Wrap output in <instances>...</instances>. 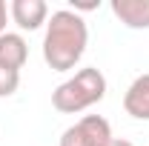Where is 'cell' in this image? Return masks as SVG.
I'll use <instances>...</instances> for the list:
<instances>
[{
    "mask_svg": "<svg viewBox=\"0 0 149 146\" xmlns=\"http://www.w3.org/2000/svg\"><path fill=\"white\" fill-rule=\"evenodd\" d=\"M106 97V77L100 69L86 66V69H77L74 77L63 80L55 92H52V106L63 115H80L89 106L100 103Z\"/></svg>",
    "mask_w": 149,
    "mask_h": 146,
    "instance_id": "2",
    "label": "cell"
},
{
    "mask_svg": "<svg viewBox=\"0 0 149 146\" xmlns=\"http://www.w3.org/2000/svg\"><path fill=\"white\" fill-rule=\"evenodd\" d=\"M9 17L15 20L23 32H35L40 26H46L49 6H46V0H12L9 3Z\"/></svg>",
    "mask_w": 149,
    "mask_h": 146,
    "instance_id": "4",
    "label": "cell"
},
{
    "mask_svg": "<svg viewBox=\"0 0 149 146\" xmlns=\"http://www.w3.org/2000/svg\"><path fill=\"white\" fill-rule=\"evenodd\" d=\"M106 146H135V143H132V140H123V138H112Z\"/></svg>",
    "mask_w": 149,
    "mask_h": 146,
    "instance_id": "11",
    "label": "cell"
},
{
    "mask_svg": "<svg viewBox=\"0 0 149 146\" xmlns=\"http://www.w3.org/2000/svg\"><path fill=\"white\" fill-rule=\"evenodd\" d=\"M6 20H9V6H6V0H0V35L6 32Z\"/></svg>",
    "mask_w": 149,
    "mask_h": 146,
    "instance_id": "10",
    "label": "cell"
},
{
    "mask_svg": "<svg viewBox=\"0 0 149 146\" xmlns=\"http://www.w3.org/2000/svg\"><path fill=\"white\" fill-rule=\"evenodd\" d=\"M17 86H20V72L0 66V97H12L17 92Z\"/></svg>",
    "mask_w": 149,
    "mask_h": 146,
    "instance_id": "8",
    "label": "cell"
},
{
    "mask_svg": "<svg viewBox=\"0 0 149 146\" xmlns=\"http://www.w3.org/2000/svg\"><path fill=\"white\" fill-rule=\"evenodd\" d=\"M97 6H100L97 0H72V12H92Z\"/></svg>",
    "mask_w": 149,
    "mask_h": 146,
    "instance_id": "9",
    "label": "cell"
},
{
    "mask_svg": "<svg viewBox=\"0 0 149 146\" xmlns=\"http://www.w3.org/2000/svg\"><path fill=\"white\" fill-rule=\"evenodd\" d=\"M29 60V43L17 32H3L0 35V66L20 72Z\"/></svg>",
    "mask_w": 149,
    "mask_h": 146,
    "instance_id": "5",
    "label": "cell"
},
{
    "mask_svg": "<svg viewBox=\"0 0 149 146\" xmlns=\"http://www.w3.org/2000/svg\"><path fill=\"white\" fill-rule=\"evenodd\" d=\"M112 140V126L100 115H83L74 126L63 129L60 146H106Z\"/></svg>",
    "mask_w": 149,
    "mask_h": 146,
    "instance_id": "3",
    "label": "cell"
},
{
    "mask_svg": "<svg viewBox=\"0 0 149 146\" xmlns=\"http://www.w3.org/2000/svg\"><path fill=\"white\" fill-rule=\"evenodd\" d=\"M109 9L126 29H149V0H112Z\"/></svg>",
    "mask_w": 149,
    "mask_h": 146,
    "instance_id": "7",
    "label": "cell"
},
{
    "mask_svg": "<svg viewBox=\"0 0 149 146\" xmlns=\"http://www.w3.org/2000/svg\"><path fill=\"white\" fill-rule=\"evenodd\" d=\"M123 109L135 120H149V72L138 74L123 95Z\"/></svg>",
    "mask_w": 149,
    "mask_h": 146,
    "instance_id": "6",
    "label": "cell"
},
{
    "mask_svg": "<svg viewBox=\"0 0 149 146\" xmlns=\"http://www.w3.org/2000/svg\"><path fill=\"white\" fill-rule=\"evenodd\" d=\"M89 29L86 20L72 9H57L46 20L43 35V60L52 72H69L77 66V60L86 52Z\"/></svg>",
    "mask_w": 149,
    "mask_h": 146,
    "instance_id": "1",
    "label": "cell"
}]
</instances>
